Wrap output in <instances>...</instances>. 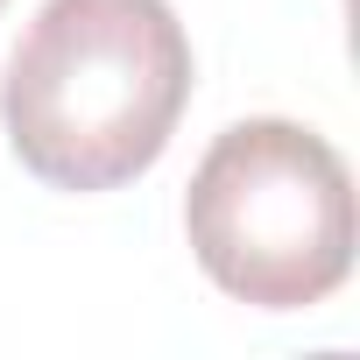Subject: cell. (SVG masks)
I'll use <instances>...</instances> for the list:
<instances>
[{
	"label": "cell",
	"mask_w": 360,
	"mask_h": 360,
	"mask_svg": "<svg viewBox=\"0 0 360 360\" xmlns=\"http://www.w3.org/2000/svg\"><path fill=\"white\" fill-rule=\"evenodd\" d=\"M191 106V36L169 0H43L0 78L15 162L50 191L148 176Z\"/></svg>",
	"instance_id": "cell-1"
},
{
	"label": "cell",
	"mask_w": 360,
	"mask_h": 360,
	"mask_svg": "<svg viewBox=\"0 0 360 360\" xmlns=\"http://www.w3.org/2000/svg\"><path fill=\"white\" fill-rule=\"evenodd\" d=\"M198 269L255 311H311L353 276V176L304 120H233L184 191Z\"/></svg>",
	"instance_id": "cell-2"
}]
</instances>
